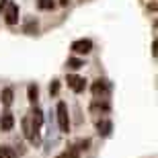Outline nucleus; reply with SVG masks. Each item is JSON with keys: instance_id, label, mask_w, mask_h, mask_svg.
<instances>
[{"instance_id": "obj_1", "label": "nucleus", "mask_w": 158, "mask_h": 158, "mask_svg": "<svg viewBox=\"0 0 158 158\" xmlns=\"http://www.w3.org/2000/svg\"><path fill=\"white\" fill-rule=\"evenodd\" d=\"M56 113H58V125H60V131L68 134V131H70V117H68V107H66V103H62V101H60L58 107H56Z\"/></svg>"}, {"instance_id": "obj_2", "label": "nucleus", "mask_w": 158, "mask_h": 158, "mask_svg": "<svg viewBox=\"0 0 158 158\" xmlns=\"http://www.w3.org/2000/svg\"><path fill=\"white\" fill-rule=\"evenodd\" d=\"M4 21H6V25H17V21H19V6H17V2H8L6 0V4H4Z\"/></svg>"}, {"instance_id": "obj_3", "label": "nucleus", "mask_w": 158, "mask_h": 158, "mask_svg": "<svg viewBox=\"0 0 158 158\" xmlns=\"http://www.w3.org/2000/svg\"><path fill=\"white\" fill-rule=\"evenodd\" d=\"M66 82H68V86H70L74 93H82V90L86 88V80L82 76H76V74H68Z\"/></svg>"}, {"instance_id": "obj_4", "label": "nucleus", "mask_w": 158, "mask_h": 158, "mask_svg": "<svg viewBox=\"0 0 158 158\" xmlns=\"http://www.w3.org/2000/svg\"><path fill=\"white\" fill-rule=\"evenodd\" d=\"M72 52L74 53H90L93 52V41L90 39H78V41H74L72 43Z\"/></svg>"}, {"instance_id": "obj_5", "label": "nucleus", "mask_w": 158, "mask_h": 158, "mask_svg": "<svg viewBox=\"0 0 158 158\" xmlns=\"http://www.w3.org/2000/svg\"><path fill=\"white\" fill-rule=\"evenodd\" d=\"M90 90H93V94H94V97H105V94H107V90H109V84H107V80L99 78V80H94V82H93Z\"/></svg>"}, {"instance_id": "obj_6", "label": "nucleus", "mask_w": 158, "mask_h": 158, "mask_svg": "<svg viewBox=\"0 0 158 158\" xmlns=\"http://www.w3.org/2000/svg\"><path fill=\"white\" fill-rule=\"evenodd\" d=\"M15 127V115L10 111L2 113V117H0V131H10Z\"/></svg>"}, {"instance_id": "obj_7", "label": "nucleus", "mask_w": 158, "mask_h": 158, "mask_svg": "<svg viewBox=\"0 0 158 158\" xmlns=\"http://www.w3.org/2000/svg\"><path fill=\"white\" fill-rule=\"evenodd\" d=\"M109 109H111V105H109L107 101H101L99 97H97V99L93 101V105H90V113H101V111L107 113Z\"/></svg>"}, {"instance_id": "obj_8", "label": "nucleus", "mask_w": 158, "mask_h": 158, "mask_svg": "<svg viewBox=\"0 0 158 158\" xmlns=\"http://www.w3.org/2000/svg\"><path fill=\"white\" fill-rule=\"evenodd\" d=\"M97 129H99V134L101 135H109L113 131V123L109 121V119H101V121H97Z\"/></svg>"}, {"instance_id": "obj_9", "label": "nucleus", "mask_w": 158, "mask_h": 158, "mask_svg": "<svg viewBox=\"0 0 158 158\" xmlns=\"http://www.w3.org/2000/svg\"><path fill=\"white\" fill-rule=\"evenodd\" d=\"M12 97H15V90L10 86L2 88V94H0V99H2V105L4 107H10L12 105Z\"/></svg>"}, {"instance_id": "obj_10", "label": "nucleus", "mask_w": 158, "mask_h": 158, "mask_svg": "<svg viewBox=\"0 0 158 158\" xmlns=\"http://www.w3.org/2000/svg\"><path fill=\"white\" fill-rule=\"evenodd\" d=\"M23 31L27 33V35H35V33H37V21H35V19H27Z\"/></svg>"}, {"instance_id": "obj_11", "label": "nucleus", "mask_w": 158, "mask_h": 158, "mask_svg": "<svg viewBox=\"0 0 158 158\" xmlns=\"http://www.w3.org/2000/svg\"><path fill=\"white\" fill-rule=\"evenodd\" d=\"M58 158H80V150L76 146H72L68 150H64L62 154H58Z\"/></svg>"}, {"instance_id": "obj_12", "label": "nucleus", "mask_w": 158, "mask_h": 158, "mask_svg": "<svg viewBox=\"0 0 158 158\" xmlns=\"http://www.w3.org/2000/svg\"><path fill=\"white\" fill-rule=\"evenodd\" d=\"M0 158H17V152L10 146H2L0 144Z\"/></svg>"}, {"instance_id": "obj_13", "label": "nucleus", "mask_w": 158, "mask_h": 158, "mask_svg": "<svg viewBox=\"0 0 158 158\" xmlns=\"http://www.w3.org/2000/svg\"><path fill=\"white\" fill-rule=\"evenodd\" d=\"M37 6L41 10H53L56 8V2L53 0H37Z\"/></svg>"}, {"instance_id": "obj_14", "label": "nucleus", "mask_w": 158, "mask_h": 158, "mask_svg": "<svg viewBox=\"0 0 158 158\" xmlns=\"http://www.w3.org/2000/svg\"><path fill=\"white\" fill-rule=\"evenodd\" d=\"M82 66H84V62L78 60V58H70L68 60V68H70V70H78V68H82Z\"/></svg>"}, {"instance_id": "obj_15", "label": "nucleus", "mask_w": 158, "mask_h": 158, "mask_svg": "<svg viewBox=\"0 0 158 158\" xmlns=\"http://www.w3.org/2000/svg\"><path fill=\"white\" fill-rule=\"evenodd\" d=\"M37 94H39L37 84H29V101L31 103H37Z\"/></svg>"}, {"instance_id": "obj_16", "label": "nucleus", "mask_w": 158, "mask_h": 158, "mask_svg": "<svg viewBox=\"0 0 158 158\" xmlns=\"http://www.w3.org/2000/svg\"><path fill=\"white\" fill-rule=\"evenodd\" d=\"M58 90H60V82L52 80V84H49V94H58Z\"/></svg>"}, {"instance_id": "obj_17", "label": "nucleus", "mask_w": 158, "mask_h": 158, "mask_svg": "<svg viewBox=\"0 0 158 158\" xmlns=\"http://www.w3.org/2000/svg\"><path fill=\"white\" fill-rule=\"evenodd\" d=\"M88 146H90V140H80V142H78V150H80V152H82V150H88Z\"/></svg>"}, {"instance_id": "obj_18", "label": "nucleus", "mask_w": 158, "mask_h": 158, "mask_svg": "<svg viewBox=\"0 0 158 158\" xmlns=\"http://www.w3.org/2000/svg\"><path fill=\"white\" fill-rule=\"evenodd\" d=\"M68 2L70 0H60V6H68Z\"/></svg>"}]
</instances>
